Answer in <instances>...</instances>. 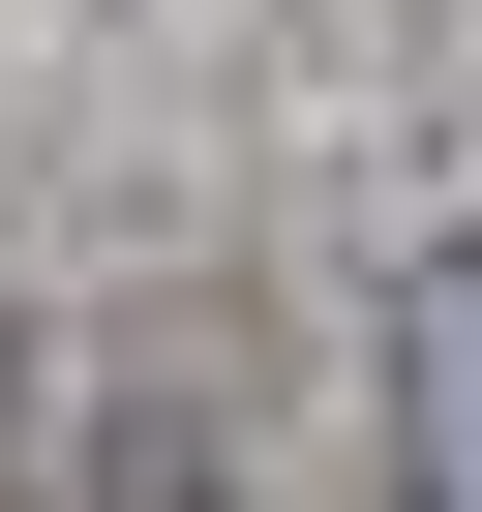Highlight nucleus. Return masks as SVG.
<instances>
[{
  "label": "nucleus",
  "instance_id": "1",
  "mask_svg": "<svg viewBox=\"0 0 482 512\" xmlns=\"http://www.w3.org/2000/svg\"><path fill=\"white\" fill-rule=\"evenodd\" d=\"M392 422H422V512H482V241L392 272Z\"/></svg>",
  "mask_w": 482,
  "mask_h": 512
}]
</instances>
